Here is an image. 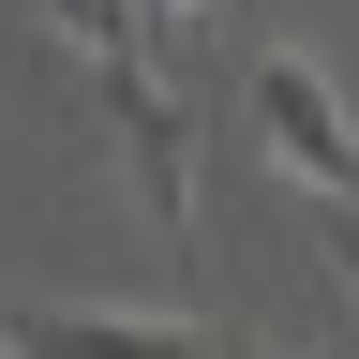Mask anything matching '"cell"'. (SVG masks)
<instances>
[{
	"label": "cell",
	"mask_w": 359,
	"mask_h": 359,
	"mask_svg": "<svg viewBox=\"0 0 359 359\" xmlns=\"http://www.w3.org/2000/svg\"><path fill=\"white\" fill-rule=\"evenodd\" d=\"M150 15H210V0H150Z\"/></svg>",
	"instance_id": "cell-1"
}]
</instances>
